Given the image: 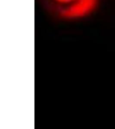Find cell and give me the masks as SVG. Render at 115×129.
<instances>
[{"mask_svg": "<svg viewBox=\"0 0 115 129\" xmlns=\"http://www.w3.org/2000/svg\"><path fill=\"white\" fill-rule=\"evenodd\" d=\"M52 15L63 20H73L87 17L96 10L100 0H41Z\"/></svg>", "mask_w": 115, "mask_h": 129, "instance_id": "6da1fadb", "label": "cell"}]
</instances>
